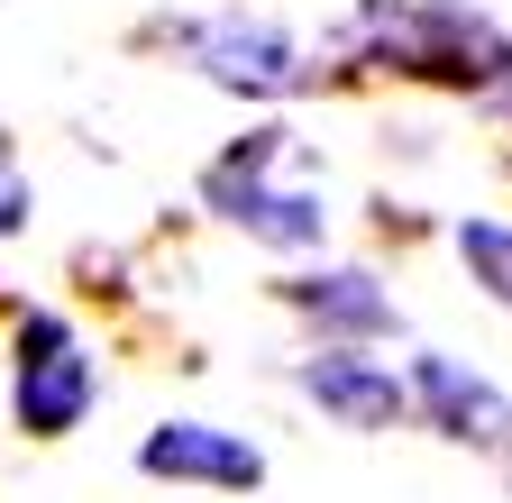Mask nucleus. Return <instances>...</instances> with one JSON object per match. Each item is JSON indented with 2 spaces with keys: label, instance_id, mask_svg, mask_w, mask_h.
I'll use <instances>...</instances> for the list:
<instances>
[{
  "label": "nucleus",
  "instance_id": "f257e3e1",
  "mask_svg": "<svg viewBox=\"0 0 512 503\" xmlns=\"http://www.w3.org/2000/svg\"><path fill=\"white\" fill-rule=\"evenodd\" d=\"M330 46L357 74H403L476 110H512V28L476 0H357Z\"/></svg>",
  "mask_w": 512,
  "mask_h": 503
},
{
  "label": "nucleus",
  "instance_id": "f03ea898",
  "mask_svg": "<svg viewBox=\"0 0 512 503\" xmlns=\"http://www.w3.org/2000/svg\"><path fill=\"white\" fill-rule=\"evenodd\" d=\"M284 156H293V129L284 119H256L247 138H229L202 165V211L247 229L256 247H275V257H311V247L330 238V193H320V183H284Z\"/></svg>",
  "mask_w": 512,
  "mask_h": 503
},
{
  "label": "nucleus",
  "instance_id": "7ed1b4c3",
  "mask_svg": "<svg viewBox=\"0 0 512 503\" xmlns=\"http://www.w3.org/2000/svg\"><path fill=\"white\" fill-rule=\"evenodd\" d=\"M156 37L183 55L192 74H202L211 92H229V101H293V92H311V46L284 28V19H266V10H202V19H156Z\"/></svg>",
  "mask_w": 512,
  "mask_h": 503
},
{
  "label": "nucleus",
  "instance_id": "20e7f679",
  "mask_svg": "<svg viewBox=\"0 0 512 503\" xmlns=\"http://www.w3.org/2000/svg\"><path fill=\"white\" fill-rule=\"evenodd\" d=\"M101 403V366L64 311H28L10 339V412L28 439H74Z\"/></svg>",
  "mask_w": 512,
  "mask_h": 503
},
{
  "label": "nucleus",
  "instance_id": "39448f33",
  "mask_svg": "<svg viewBox=\"0 0 512 503\" xmlns=\"http://www.w3.org/2000/svg\"><path fill=\"white\" fill-rule=\"evenodd\" d=\"M403 403H412L421 430L458 439V449H476V458H512V394L494 385V375H476L467 357L421 348V357L403 366Z\"/></svg>",
  "mask_w": 512,
  "mask_h": 503
},
{
  "label": "nucleus",
  "instance_id": "423d86ee",
  "mask_svg": "<svg viewBox=\"0 0 512 503\" xmlns=\"http://www.w3.org/2000/svg\"><path fill=\"white\" fill-rule=\"evenodd\" d=\"M275 293H284V311H293L320 348H375V339L403 330V302L384 293L375 266H302Z\"/></svg>",
  "mask_w": 512,
  "mask_h": 503
},
{
  "label": "nucleus",
  "instance_id": "0eeeda50",
  "mask_svg": "<svg viewBox=\"0 0 512 503\" xmlns=\"http://www.w3.org/2000/svg\"><path fill=\"white\" fill-rule=\"evenodd\" d=\"M138 476L156 485H202V494H256L266 485V449L247 430H220V421H156L138 439Z\"/></svg>",
  "mask_w": 512,
  "mask_h": 503
},
{
  "label": "nucleus",
  "instance_id": "6e6552de",
  "mask_svg": "<svg viewBox=\"0 0 512 503\" xmlns=\"http://www.w3.org/2000/svg\"><path fill=\"white\" fill-rule=\"evenodd\" d=\"M293 394L320 403L339 430H394V421H412L403 366H384L366 348H311V357H293Z\"/></svg>",
  "mask_w": 512,
  "mask_h": 503
},
{
  "label": "nucleus",
  "instance_id": "1a4fd4ad",
  "mask_svg": "<svg viewBox=\"0 0 512 503\" xmlns=\"http://www.w3.org/2000/svg\"><path fill=\"white\" fill-rule=\"evenodd\" d=\"M448 247H458L467 284H476L494 311H512V220H494V211H467L458 229H448Z\"/></svg>",
  "mask_w": 512,
  "mask_h": 503
},
{
  "label": "nucleus",
  "instance_id": "9d476101",
  "mask_svg": "<svg viewBox=\"0 0 512 503\" xmlns=\"http://www.w3.org/2000/svg\"><path fill=\"white\" fill-rule=\"evenodd\" d=\"M28 220H37V183H28L10 156H0V238H19Z\"/></svg>",
  "mask_w": 512,
  "mask_h": 503
}]
</instances>
